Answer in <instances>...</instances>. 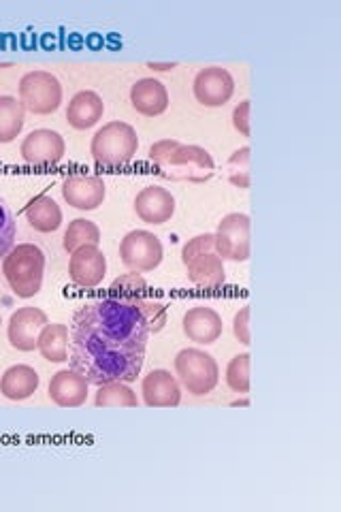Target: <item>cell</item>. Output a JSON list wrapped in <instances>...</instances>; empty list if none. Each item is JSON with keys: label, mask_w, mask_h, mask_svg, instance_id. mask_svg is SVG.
Here are the masks:
<instances>
[{"label": "cell", "mask_w": 341, "mask_h": 512, "mask_svg": "<svg viewBox=\"0 0 341 512\" xmlns=\"http://www.w3.org/2000/svg\"><path fill=\"white\" fill-rule=\"evenodd\" d=\"M148 340L150 327L137 299L88 301L71 323V367L96 387L135 382L143 370Z\"/></svg>", "instance_id": "obj_1"}, {"label": "cell", "mask_w": 341, "mask_h": 512, "mask_svg": "<svg viewBox=\"0 0 341 512\" xmlns=\"http://www.w3.org/2000/svg\"><path fill=\"white\" fill-rule=\"evenodd\" d=\"M150 160L169 180L203 184L214 175V158L201 146H186L175 139L156 141L150 148Z\"/></svg>", "instance_id": "obj_2"}, {"label": "cell", "mask_w": 341, "mask_h": 512, "mask_svg": "<svg viewBox=\"0 0 341 512\" xmlns=\"http://www.w3.org/2000/svg\"><path fill=\"white\" fill-rule=\"evenodd\" d=\"M3 274L15 295L22 299L35 297L43 286V274H45L43 250L35 244L13 246L3 259Z\"/></svg>", "instance_id": "obj_3"}, {"label": "cell", "mask_w": 341, "mask_h": 512, "mask_svg": "<svg viewBox=\"0 0 341 512\" xmlns=\"http://www.w3.org/2000/svg\"><path fill=\"white\" fill-rule=\"evenodd\" d=\"M182 263L188 271V280L207 291H216L226 280L224 261L216 252L214 233L192 237L182 248Z\"/></svg>", "instance_id": "obj_4"}, {"label": "cell", "mask_w": 341, "mask_h": 512, "mask_svg": "<svg viewBox=\"0 0 341 512\" xmlns=\"http://www.w3.org/2000/svg\"><path fill=\"white\" fill-rule=\"evenodd\" d=\"M139 148L137 131L126 122H109L96 131L90 143V152L99 165L120 167L131 163Z\"/></svg>", "instance_id": "obj_5"}, {"label": "cell", "mask_w": 341, "mask_h": 512, "mask_svg": "<svg viewBox=\"0 0 341 512\" xmlns=\"http://www.w3.org/2000/svg\"><path fill=\"white\" fill-rule=\"evenodd\" d=\"M175 374L190 395H207L216 389L220 367L209 352L201 348H184L175 357Z\"/></svg>", "instance_id": "obj_6"}, {"label": "cell", "mask_w": 341, "mask_h": 512, "mask_svg": "<svg viewBox=\"0 0 341 512\" xmlns=\"http://www.w3.org/2000/svg\"><path fill=\"white\" fill-rule=\"evenodd\" d=\"M20 103L35 116H50L62 105V84L50 71H30L20 79Z\"/></svg>", "instance_id": "obj_7"}, {"label": "cell", "mask_w": 341, "mask_h": 512, "mask_svg": "<svg viewBox=\"0 0 341 512\" xmlns=\"http://www.w3.org/2000/svg\"><path fill=\"white\" fill-rule=\"evenodd\" d=\"M250 229L252 222L248 214L233 212L226 214L218 222V231L214 233L216 239V252L224 261L243 263L250 259Z\"/></svg>", "instance_id": "obj_8"}, {"label": "cell", "mask_w": 341, "mask_h": 512, "mask_svg": "<svg viewBox=\"0 0 341 512\" xmlns=\"http://www.w3.org/2000/svg\"><path fill=\"white\" fill-rule=\"evenodd\" d=\"M162 244L160 239L150 231H131L120 244V259L122 263L137 271V274H145V271H154L162 263Z\"/></svg>", "instance_id": "obj_9"}, {"label": "cell", "mask_w": 341, "mask_h": 512, "mask_svg": "<svg viewBox=\"0 0 341 512\" xmlns=\"http://www.w3.org/2000/svg\"><path fill=\"white\" fill-rule=\"evenodd\" d=\"M194 99L205 107H222L235 94V79L222 67H205L194 77Z\"/></svg>", "instance_id": "obj_10"}, {"label": "cell", "mask_w": 341, "mask_h": 512, "mask_svg": "<svg viewBox=\"0 0 341 512\" xmlns=\"http://www.w3.org/2000/svg\"><path fill=\"white\" fill-rule=\"evenodd\" d=\"M47 323H50V320H47V314L43 310L32 308V306L20 308L15 310L9 318L7 338L15 350L32 352L37 348L39 333Z\"/></svg>", "instance_id": "obj_11"}, {"label": "cell", "mask_w": 341, "mask_h": 512, "mask_svg": "<svg viewBox=\"0 0 341 512\" xmlns=\"http://www.w3.org/2000/svg\"><path fill=\"white\" fill-rule=\"evenodd\" d=\"M20 152L28 165L47 167L60 163L64 152H67V143L60 133L50 131V128H37L22 141Z\"/></svg>", "instance_id": "obj_12"}, {"label": "cell", "mask_w": 341, "mask_h": 512, "mask_svg": "<svg viewBox=\"0 0 341 512\" xmlns=\"http://www.w3.org/2000/svg\"><path fill=\"white\" fill-rule=\"evenodd\" d=\"M60 190L62 199L81 212H92L101 207L107 195L105 182L99 175H71L62 182Z\"/></svg>", "instance_id": "obj_13"}, {"label": "cell", "mask_w": 341, "mask_h": 512, "mask_svg": "<svg viewBox=\"0 0 341 512\" xmlns=\"http://www.w3.org/2000/svg\"><path fill=\"white\" fill-rule=\"evenodd\" d=\"M107 274V259L99 246H84L71 252L69 278L81 288H94Z\"/></svg>", "instance_id": "obj_14"}, {"label": "cell", "mask_w": 341, "mask_h": 512, "mask_svg": "<svg viewBox=\"0 0 341 512\" xmlns=\"http://www.w3.org/2000/svg\"><path fill=\"white\" fill-rule=\"evenodd\" d=\"M143 402L150 408H175L182 402V387L167 370H152L141 382Z\"/></svg>", "instance_id": "obj_15"}, {"label": "cell", "mask_w": 341, "mask_h": 512, "mask_svg": "<svg viewBox=\"0 0 341 512\" xmlns=\"http://www.w3.org/2000/svg\"><path fill=\"white\" fill-rule=\"evenodd\" d=\"M182 327H184L186 338L194 344H201V346L218 342L222 331H224L222 316L214 308H207V306L190 308L184 314Z\"/></svg>", "instance_id": "obj_16"}, {"label": "cell", "mask_w": 341, "mask_h": 512, "mask_svg": "<svg viewBox=\"0 0 341 512\" xmlns=\"http://www.w3.org/2000/svg\"><path fill=\"white\" fill-rule=\"evenodd\" d=\"M137 216L148 224H165L175 214V197L162 186H145L135 199Z\"/></svg>", "instance_id": "obj_17"}, {"label": "cell", "mask_w": 341, "mask_h": 512, "mask_svg": "<svg viewBox=\"0 0 341 512\" xmlns=\"http://www.w3.org/2000/svg\"><path fill=\"white\" fill-rule=\"evenodd\" d=\"M90 382L77 370H60L50 380V399L60 408H79L86 404Z\"/></svg>", "instance_id": "obj_18"}, {"label": "cell", "mask_w": 341, "mask_h": 512, "mask_svg": "<svg viewBox=\"0 0 341 512\" xmlns=\"http://www.w3.org/2000/svg\"><path fill=\"white\" fill-rule=\"evenodd\" d=\"M131 103L137 114L145 118L162 116L169 107V92L165 84L154 77H143L131 88Z\"/></svg>", "instance_id": "obj_19"}, {"label": "cell", "mask_w": 341, "mask_h": 512, "mask_svg": "<svg viewBox=\"0 0 341 512\" xmlns=\"http://www.w3.org/2000/svg\"><path fill=\"white\" fill-rule=\"evenodd\" d=\"M103 114L105 103L101 96L92 90L77 92L67 107V120L73 128H77V131H86V128L99 124Z\"/></svg>", "instance_id": "obj_20"}, {"label": "cell", "mask_w": 341, "mask_h": 512, "mask_svg": "<svg viewBox=\"0 0 341 512\" xmlns=\"http://www.w3.org/2000/svg\"><path fill=\"white\" fill-rule=\"evenodd\" d=\"M41 378L35 367L30 365H13L0 378V393L11 402H24V399L37 393Z\"/></svg>", "instance_id": "obj_21"}, {"label": "cell", "mask_w": 341, "mask_h": 512, "mask_svg": "<svg viewBox=\"0 0 341 512\" xmlns=\"http://www.w3.org/2000/svg\"><path fill=\"white\" fill-rule=\"evenodd\" d=\"M69 342H71V331L67 325L47 323L39 333L37 348L45 361L64 363L69 361Z\"/></svg>", "instance_id": "obj_22"}, {"label": "cell", "mask_w": 341, "mask_h": 512, "mask_svg": "<svg viewBox=\"0 0 341 512\" xmlns=\"http://www.w3.org/2000/svg\"><path fill=\"white\" fill-rule=\"evenodd\" d=\"M26 220L35 231L39 233H54L62 224V210L60 205L47 195H39L26 205Z\"/></svg>", "instance_id": "obj_23"}, {"label": "cell", "mask_w": 341, "mask_h": 512, "mask_svg": "<svg viewBox=\"0 0 341 512\" xmlns=\"http://www.w3.org/2000/svg\"><path fill=\"white\" fill-rule=\"evenodd\" d=\"M26 122V109L15 96H0V143L18 139Z\"/></svg>", "instance_id": "obj_24"}, {"label": "cell", "mask_w": 341, "mask_h": 512, "mask_svg": "<svg viewBox=\"0 0 341 512\" xmlns=\"http://www.w3.org/2000/svg\"><path fill=\"white\" fill-rule=\"evenodd\" d=\"M99 244H101V229L88 218H75L62 237V248L69 254L75 252L77 248L99 246Z\"/></svg>", "instance_id": "obj_25"}, {"label": "cell", "mask_w": 341, "mask_h": 512, "mask_svg": "<svg viewBox=\"0 0 341 512\" xmlns=\"http://www.w3.org/2000/svg\"><path fill=\"white\" fill-rule=\"evenodd\" d=\"M94 404L99 408H137L139 399L133 389L126 387V382H107L99 387Z\"/></svg>", "instance_id": "obj_26"}, {"label": "cell", "mask_w": 341, "mask_h": 512, "mask_svg": "<svg viewBox=\"0 0 341 512\" xmlns=\"http://www.w3.org/2000/svg\"><path fill=\"white\" fill-rule=\"evenodd\" d=\"M226 384L235 393L246 395L250 391V355L241 352L226 365Z\"/></svg>", "instance_id": "obj_27"}, {"label": "cell", "mask_w": 341, "mask_h": 512, "mask_svg": "<svg viewBox=\"0 0 341 512\" xmlns=\"http://www.w3.org/2000/svg\"><path fill=\"white\" fill-rule=\"evenodd\" d=\"M229 182L237 188H250V148L243 146L229 158Z\"/></svg>", "instance_id": "obj_28"}, {"label": "cell", "mask_w": 341, "mask_h": 512, "mask_svg": "<svg viewBox=\"0 0 341 512\" xmlns=\"http://www.w3.org/2000/svg\"><path fill=\"white\" fill-rule=\"evenodd\" d=\"M15 244V216L5 199H0V259H5Z\"/></svg>", "instance_id": "obj_29"}, {"label": "cell", "mask_w": 341, "mask_h": 512, "mask_svg": "<svg viewBox=\"0 0 341 512\" xmlns=\"http://www.w3.org/2000/svg\"><path fill=\"white\" fill-rule=\"evenodd\" d=\"M137 301H139V308H141L145 320H148L150 333H160L162 329H165V325H167V308L162 306L160 301H154V299L139 297Z\"/></svg>", "instance_id": "obj_30"}, {"label": "cell", "mask_w": 341, "mask_h": 512, "mask_svg": "<svg viewBox=\"0 0 341 512\" xmlns=\"http://www.w3.org/2000/svg\"><path fill=\"white\" fill-rule=\"evenodd\" d=\"M145 288H148V282H145L139 274L120 276L118 280H113V284H111V291L122 293L120 297H126V299H139Z\"/></svg>", "instance_id": "obj_31"}, {"label": "cell", "mask_w": 341, "mask_h": 512, "mask_svg": "<svg viewBox=\"0 0 341 512\" xmlns=\"http://www.w3.org/2000/svg\"><path fill=\"white\" fill-rule=\"evenodd\" d=\"M250 111H252V101H241L233 109V126L235 131L243 137H252V126H250Z\"/></svg>", "instance_id": "obj_32"}, {"label": "cell", "mask_w": 341, "mask_h": 512, "mask_svg": "<svg viewBox=\"0 0 341 512\" xmlns=\"http://www.w3.org/2000/svg\"><path fill=\"white\" fill-rule=\"evenodd\" d=\"M233 333H235V338L243 346H250V342H252V335H250V306L241 308L235 314V318H233Z\"/></svg>", "instance_id": "obj_33"}, {"label": "cell", "mask_w": 341, "mask_h": 512, "mask_svg": "<svg viewBox=\"0 0 341 512\" xmlns=\"http://www.w3.org/2000/svg\"><path fill=\"white\" fill-rule=\"evenodd\" d=\"M148 67L152 71H171L175 69V62H148Z\"/></svg>", "instance_id": "obj_34"}, {"label": "cell", "mask_w": 341, "mask_h": 512, "mask_svg": "<svg viewBox=\"0 0 341 512\" xmlns=\"http://www.w3.org/2000/svg\"><path fill=\"white\" fill-rule=\"evenodd\" d=\"M0 325H3V318H0Z\"/></svg>", "instance_id": "obj_35"}]
</instances>
